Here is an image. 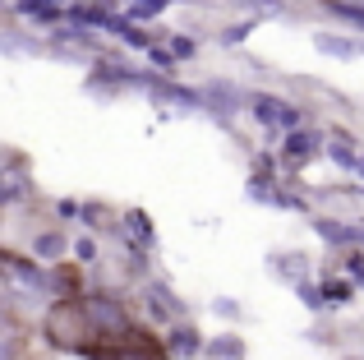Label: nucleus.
Returning a JSON list of instances; mask_svg holds the SVG:
<instances>
[{
  "label": "nucleus",
  "instance_id": "nucleus-1",
  "mask_svg": "<svg viewBox=\"0 0 364 360\" xmlns=\"http://www.w3.org/2000/svg\"><path fill=\"white\" fill-rule=\"evenodd\" d=\"M42 342L51 346V351H74V356L97 346L92 324H88V314H83V300H51V305L42 309Z\"/></svg>",
  "mask_w": 364,
  "mask_h": 360
},
{
  "label": "nucleus",
  "instance_id": "nucleus-2",
  "mask_svg": "<svg viewBox=\"0 0 364 360\" xmlns=\"http://www.w3.org/2000/svg\"><path fill=\"white\" fill-rule=\"evenodd\" d=\"M83 314H88L97 342H120V337L134 328V314L124 309V300L116 296V291H107V287L102 291H83Z\"/></svg>",
  "mask_w": 364,
  "mask_h": 360
},
{
  "label": "nucleus",
  "instance_id": "nucleus-3",
  "mask_svg": "<svg viewBox=\"0 0 364 360\" xmlns=\"http://www.w3.org/2000/svg\"><path fill=\"white\" fill-rule=\"evenodd\" d=\"M83 360H171L166 346H161V337L152 333V328L134 324L129 333L120 337V342H97L83 351Z\"/></svg>",
  "mask_w": 364,
  "mask_h": 360
},
{
  "label": "nucleus",
  "instance_id": "nucleus-4",
  "mask_svg": "<svg viewBox=\"0 0 364 360\" xmlns=\"http://www.w3.org/2000/svg\"><path fill=\"white\" fill-rule=\"evenodd\" d=\"M249 111H254L258 125H267V129H286V134L304 125V111H300V107H291L286 97H272V92H254V97H249Z\"/></svg>",
  "mask_w": 364,
  "mask_h": 360
},
{
  "label": "nucleus",
  "instance_id": "nucleus-5",
  "mask_svg": "<svg viewBox=\"0 0 364 360\" xmlns=\"http://www.w3.org/2000/svg\"><path fill=\"white\" fill-rule=\"evenodd\" d=\"M203 342H208V337L198 333L189 319L171 324V328H166V337H161V346H166V356H171V360H194V356H203Z\"/></svg>",
  "mask_w": 364,
  "mask_h": 360
},
{
  "label": "nucleus",
  "instance_id": "nucleus-6",
  "mask_svg": "<svg viewBox=\"0 0 364 360\" xmlns=\"http://www.w3.org/2000/svg\"><path fill=\"white\" fill-rule=\"evenodd\" d=\"M120 240L129 235V245L134 250H152V240H157V226H152V217L143 213V208H124L120 213Z\"/></svg>",
  "mask_w": 364,
  "mask_h": 360
},
{
  "label": "nucleus",
  "instance_id": "nucleus-7",
  "mask_svg": "<svg viewBox=\"0 0 364 360\" xmlns=\"http://www.w3.org/2000/svg\"><path fill=\"white\" fill-rule=\"evenodd\" d=\"M318 148H323V139L314 134V129H291V134L282 139V157H286V166H309L314 157H318Z\"/></svg>",
  "mask_w": 364,
  "mask_h": 360
},
{
  "label": "nucleus",
  "instance_id": "nucleus-8",
  "mask_svg": "<svg viewBox=\"0 0 364 360\" xmlns=\"http://www.w3.org/2000/svg\"><path fill=\"white\" fill-rule=\"evenodd\" d=\"M14 14L33 18L37 28H55V23H65V0H18Z\"/></svg>",
  "mask_w": 364,
  "mask_h": 360
},
{
  "label": "nucleus",
  "instance_id": "nucleus-9",
  "mask_svg": "<svg viewBox=\"0 0 364 360\" xmlns=\"http://www.w3.org/2000/svg\"><path fill=\"white\" fill-rule=\"evenodd\" d=\"M79 222L88 226L92 235H107V231H120V217L111 213L102 198H88V203H79Z\"/></svg>",
  "mask_w": 364,
  "mask_h": 360
},
{
  "label": "nucleus",
  "instance_id": "nucleus-10",
  "mask_svg": "<svg viewBox=\"0 0 364 360\" xmlns=\"http://www.w3.org/2000/svg\"><path fill=\"white\" fill-rule=\"evenodd\" d=\"M245 92H235V88H226V83H208V88H203V107H213L217 111V116H231V111H240L245 107Z\"/></svg>",
  "mask_w": 364,
  "mask_h": 360
},
{
  "label": "nucleus",
  "instance_id": "nucleus-11",
  "mask_svg": "<svg viewBox=\"0 0 364 360\" xmlns=\"http://www.w3.org/2000/svg\"><path fill=\"white\" fill-rule=\"evenodd\" d=\"M314 231L328 245H360V226H346V222H337V217H314Z\"/></svg>",
  "mask_w": 364,
  "mask_h": 360
},
{
  "label": "nucleus",
  "instance_id": "nucleus-12",
  "mask_svg": "<svg viewBox=\"0 0 364 360\" xmlns=\"http://www.w3.org/2000/svg\"><path fill=\"white\" fill-rule=\"evenodd\" d=\"M208 360H245V337L240 333H222V337H208L203 342Z\"/></svg>",
  "mask_w": 364,
  "mask_h": 360
},
{
  "label": "nucleus",
  "instance_id": "nucleus-13",
  "mask_svg": "<svg viewBox=\"0 0 364 360\" xmlns=\"http://www.w3.org/2000/svg\"><path fill=\"white\" fill-rule=\"evenodd\" d=\"M23 328L14 324V319H5V309H0V360H23Z\"/></svg>",
  "mask_w": 364,
  "mask_h": 360
},
{
  "label": "nucleus",
  "instance_id": "nucleus-14",
  "mask_svg": "<svg viewBox=\"0 0 364 360\" xmlns=\"http://www.w3.org/2000/svg\"><path fill=\"white\" fill-rule=\"evenodd\" d=\"M314 46H318L323 55H341V60H355V55H364V46L355 42V37H337V33H318V37H314Z\"/></svg>",
  "mask_w": 364,
  "mask_h": 360
},
{
  "label": "nucleus",
  "instance_id": "nucleus-15",
  "mask_svg": "<svg viewBox=\"0 0 364 360\" xmlns=\"http://www.w3.org/2000/svg\"><path fill=\"white\" fill-rule=\"evenodd\" d=\"M65 250H70V235H65V231H42L33 240V254H37V259H46V263H60Z\"/></svg>",
  "mask_w": 364,
  "mask_h": 360
},
{
  "label": "nucleus",
  "instance_id": "nucleus-16",
  "mask_svg": "<svg viewBox=\"0 0 364 360\" xmlns=\"http://www.w3.org/2000/svg\"><path fill=\"white\" fill-rule=\"evenodd\" d=\"M166 46H171V60H176V65H180V60H194V55H198V42H194L189 33H176Z\"/></svg>",
  "mask_w": 364,
  "mask_h": 360
},
{
  "label": "nucleus",
  "instance_id": "nucleus-17",
  "mask_svg": "<svg viewBox=\"0 0 364 360\" xmlns=\"http://www.w3.org/2000/svg\"><path fill=\"white\" fill-rule=\"evenodd\" d=\"M318 291H323V305L332 309V305H341V300H350V291H355V287H350V282H323Z\"/></svg>",
  "mask_w": 364,
  "mask_h": 360
},
{
  "label": "nucleus",
  "instance_id": "nucleus-18",
  "mask_svg": "<svg viewBox=\"0 0 364 360\" xmlns=\"http://www.w3.org/2000/svg\"><path fill=\"white\" fill-rule=\"evenodd\" d=\"M70 250L79 263H97V235H79V240H70Z\"/></svg>",
  "mask_w": 364,
  "mask_h": 360
},
{
  "label": "nucleus",
  "instance_id": "nucleus-19",
  "mask_svg": "<svg viewBox=\"0 0 364 360\" xmlns=\"http://www.w3.org/2000/svg\"><path fill=\"white\" fill-rule=\"evenodd\" d=\"M328 157L341 166V171H355V162H360V153H355L350 144H332V148H328Z\"/></svg>",
  "mask_w": 364,
  "mask_h": 360
},
{
  "label": "nucleus",
  "instance_id": "nucleus-20",
  "mask_svg": "<svg viewBox=\"0 0 364 360\" xmlns=\"http://www.w3.org/2000/svg\"><path fill=\"white\" fill-rule=\"evenodd\" d=\"M249 33H254V18H245V23H231V28H222V42H226V46H240Z\"/></svg>",
  "mask_w": 364,
  "mask_h": 360
},
{
  "label": "nucleus",
  "instance_id": "nucleus-21",
  "mask_svg": "<svg viewBox=\"0 0 364 360\" xmlns=\"http://www.w3.org/2000/svg\"><path fill=\"white\" fill-rule=\"evenodd\" d=\"M295 291H300V300H304L309 309H328V305H323V291H318V287H309V282H295Z\"/></svg>",
  "mask_w": 364,
  "mask_h": 360
},
{
  "label": "nucleus",
  "instance_id": "nucleus-22",
  "mask_svg": "<svg viewBox=\"0 0 364 360\" xmlns=\"http://www.w3.org/2000/svg\"><path fill=\"white\" fill-rule=\"evenodd\" d=\"M148 60L157 65V70H176V60H171V51H166L161 42H152V46H148Z\"/></svg>",
  "mask_w": 364,
  "mask_h": 360
},
{
  "label": "nucleus",
  "instance_id": "nucleus-23",
  "mask_svg": "<svg viewBox=\"0 0 364 360\" xmlns=\"http://www.w3.org/2000/svg\"><path fill=\"white\" fill-rule=\"evenodd\" d=\"M217 314H226V319H235V314H240V305H235V300H217Z\"/></svg>",
  "mask_w": 364,
  "mask_h": 360
},
{
  "label": "nucleus",
  "instance_id": "nucleus-24",
  "mask_svg": "<svg viewBox=\"0 0 364 360\" xmlns=\"http://www.w3.org/2000/svg\"><path fill=\"white\" fill-rule=\"evenodd\" d=\"M55 213H60V217H79V203H74V198H60V203H55Z\"/></svg>",
  "mask_w": 364,
  "mask_h": 360
},
{
  "label": "nucleus",
  "instance_id": "nucleus-25",
  "mask_svg": "<svg viewBox=\"0 0 364 360\" xmlns=\"http://www.w3.org/2000/svg\"><path fill=\"white\" fill-rule=\"evenodd\" d=\"M355 176H364V157H360V162H355Z\"/></svg>",
  "mask_w": 364,
  "mask_h": 360
},
{
  "label": "nucleus",
  "instance_id": "nucleus-26",
  "mask_svg": "<svg viewBox=\"0 0 364 360\" xmlns=\"http://www.w3.org/2000/svg\"><path fill=\"white\" fill-rule=\"evenodd\" d=\"M0 5H5V0H0Z\"/></svg>",
  "mask_w": 364,
  "mask_h": 360
}]
</instances>
